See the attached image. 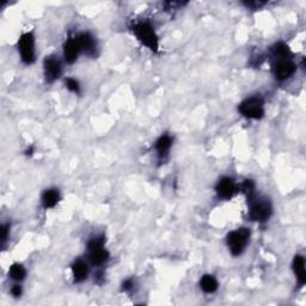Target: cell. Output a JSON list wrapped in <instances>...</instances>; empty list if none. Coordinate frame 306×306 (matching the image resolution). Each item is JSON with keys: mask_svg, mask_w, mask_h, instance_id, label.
<instances>
[{"mask_svg": "<svg viewBox=\"0 0 306 306\" xmlns=\"http://www.w3.org/2000/svg\"><path fill=\"white\" fill-rule=\"evenodd\" d=\"M133 32L135 37L140 41L144 46L152 50V52H158L159 48V41L155 34L154 29L149 24V23H138L133 27Z\"/></svg>", "mask_w": 306, "mask_h": 306, "instance_id": "6da1fadb", "label": "cell"}, {"mask_svg": "<svg viewBox=\"0 0 306 306\" xmlns=\"http://www.w3.org/2000/svg\"><path fill=\"white\" fill-rule=\"evenodd\" d=\"M250 238V231L248 229H238L232 231L228 236V246L232 255L238 256L243 252L245 246L248 245Z\"/></svg>", "mask_w": 306, "mask_h": 306, "instance_id": "7a4b0ae2", "label": "cell"}, {"mask_svg": "<svg viewBox=\"0 0 306 306\" xmlns=\"http://www.w3.org/2000/svg\"><path fill=\"white\" fill-rule=\"evenodd\" d=\"M89 257L93 266H102L106 263L109 259V252L104 249V238L103 237H96L92 238L88 244Z\"/></svg>", "mask_w": 306, "mask_h": 306, "instance_id": "3957f363", "label": "cell"}, {"mask_svg": "<svg viewBox=\"0 0 306 306\" xmlns=\"http://www.w3.org/2000/svg\"><path fill=\"white\" fill-rule=\"evenodd\" d=\"M239 111L248 119H261L264 114L263 101L260 97H251V98L245 99L239 106Z\"/></svg>", "mask_w": 306, "mask_h": 306, "instance_id": "277c9868", "label": "cell"}, {"mask_svg": "<svg viewBox=\"0 0 306 306\" xmlns=\"http://www.w3.org/2000/svg\"><path fill=\"white\" fill-rule=\"evenodd\" d=\"M18 50L22 61L30 65L35 61V40L31 32L22 35L18 41Z\"/></svg>", "mask_w": 306, "mask_h": 306, "instance_id": "5b68a950", "label": "cell"}, {"mask_svg": "<svg viewBox=\"0 0 306 306\" xmlns=\"http://www.w3.org/2000/svg\"><path fill=\"white\" fill-rule=\"evenodd\" d=\"M272 214V206L268 201H257L252 203L250 218L255 221H266Z\"/></svg>", "mask_w": 306, "mask_h": 306, "instance_id": "8992f818", "label": "cell"}, {"mask_svg": "<svg viewBox=\"0 0 306 306\" xmlns=\"http://www.w3.org/2000/svg\"><path fill=\"white\" fill-rule=\"evenodd\" d=\"M295 70H297V67H295L294 63L292 61L287 60V59H281L273 67L274 76L279 80H285V79H288L290 76H292L294 75Z\"/></svg>", "mask_w": 306, "mask_h": 306, "instance_id": "52a82bcc", "label": "cell"}, {"mask_svg": "<svg viewBox=\"0 0 306 306\" xmlns=\"http://www.w3.org/2000/svg\"><path fill=\"white\" fill-rule=\"evenodd\" d=\"M61 75L60 61L54 57H47L45 60V76L48 83H53Z\"/></svg>", "mask_w": 306, "mask_h": 306, "instance_id": "ba28073f", "label": "cell"}, {"mask_svg": "<svg viewBox=\"0 0 306 306\" xmlns=\"http://www.w3.org/2000/svg\"><path fill=\"white\" fill-rule=\"evenodd\" d=\"M215 190L219 198L229 200V199H231L233 196L234 191H236V184H234V182L231 178L223 177L216 183Z\"/></svg>", "mask_w": 306, "mask_h": 306, "instance_id": "9c48e42d", "label": "cell"}, {"mask_svg": "<svg viewBox=\"0 0 306 306\" xmlns=\"http://www.w3.org/2000/svg\"><path fill=\"white\" fill-rule=\"evenodd\" d=\"M80 47L78 45L76 38H70L63 46V57L68 63H73L78 59L79 53H80Z\"/></svg>", "mask_w": 306, "mask_h": 306, "instance_id": "30bf717a", "label": "cell"}, {"mask_svg": "<svg viewBox=\"0 0 306 306\" xmlns=\"http://www.w3.org/2000/svg\"><path fill=\"white\" fill-rule=\"evenodd\" d=\"M78 45L80 47V50L85 52L86 54L92 55L96 52V41L93 36H91L89 32H83L76 37Z\"/></svg>", "mask_w": 306, "mask_h": 306, "instance_id": "8fae6325", "label": "cell"}, {"mask_svg": "<svg viewBox=\"0 0 306 306\" xmlns=\"http://www.w3.org/2000/svg\"><path fill=\"white\" fill-rule=\"evenodd\" d=\"M72 273H73V277H75L76 282H81L88 277L89 274V267L88 264L85 263L81 260H78L73 263L72 266Z\"/></svg>", "mask_w": 306, "mask_h": 306, "instance_id": "7c38bea8", "label": "cell"}, {"mask_svg": "<svg viewBox=\"0 0 306 306\" xmlns=\"http://www.w3.org/2000/svg\"><path fill=\"white\" fill-rule=\"evenodd\" d=\"M293 270L297 276V280L300 285H304L306 282V274H305V262L302 256H295L293 261Z\"/></svg>", "mask_w": 306, "mask_h": 306, "instance_id": "4fadbf2b", "label": "cell"}, {"mask_svg": "<svg viewBox=\"0 0 306 306\" xmlns=\"http://www.w3.org/2000/svg\"><path fill=\"white\" fill-rule=\"evenodd\" d=\"M60 200L59 191L55 189H48L42 195V205L45 208H53Z\"/></svg>", "mask_w": 306, "mask_h": 306, "instance_id": "5bb4252c", "label": "cell"}, {"mask_svg": "<svg viewBox=\"0 0 306 306\" xmlns=\"http://www.w3.org/2000/svg\"><path fill=\"white\" fill-rule=\"evenodd\" d=\"M200 286L201 290L205 293H213L215 292L216 288H218V281H216L215 277L212 276V275H205V276H202V279H201Z\"/></svg>", "mask_w": 306, "mask_h": 306, "instance_id": "9a60e30c", "label": "cell"}, {"mask_svg": "<svg viewBox=\"0 0 306 306\" xmlns=\"http://www.w3.org/2000/svg\"><path fill=\"white\" fill-rule=\"evenodd\" d=\"M25 274H27V272H25L24 267L19 263L12 264L9 270L10 277H11L12 280H15V281H22L25 277Z\"/></svg>", "mask_w": 306, "mask_h": 306, "instance_id": "2e32d148", "label": "cell"}, {"mask_svg": "<svg viewBox=\"0 0 306 306\" xmlns=\"http://www.w3.org/2000/svg\"><path fill=\"white\" fill-rule=\"evenodd\" d=\"M170 146H171V138L169 135H162V137L158 139L155 147H157V151L159 152V154H164L169 151Z\"/></svg>", "mask_w": 306, "mask_h": 306, "instance_id": "e0dca14e", "label": "cell"}, {"mask_svg": "<svg viewBox=\"0 0 306 306\" xmlns=\"http://www.w3.org/2000/svg\"><path fill=\"white\" fill-rule=\"evenodd\" d=\"M273 53H274L276 57H281V58H288L291 55V50H290V48H288V46H286L282 42L276 43V45L273 47Z\"/></svg>", "mask_w": 306, "mask_h": 306, "instance_id": "ac0fdd59", "label": "cell"}, {"mask_svg": "<svg viewBox=\"0 0 306 306\" xmlns=\"http://www.w3.org/2000/svg\"><path fill=\"white\" fill-rule=\"evenodd\" d=\"M66 86H67V89L70 91H72V92L75 93H78L79 92V83L76 80V79H67L66 80Z\"/></svg>", "mask_w": 306, "mask_h": 306, "instance_id": "d6986e66", "label": "cell"}, {"mask_svg": "<svg viewBox=\"0 0 306 306\" xmlns=\"http://www.w3.org/2000/svg\"><path fill=\"white\" fill-rule=\"evenodd\" d=\"M254 189H255L254 183H252L251 181H245V182H244V184H243V190H244V193L246 194V195L251 196L252 194H254Z\"/></svg>", "mask_w": 306, "mask_h": 306, "instance_id": "ffe728a7", "label": "cell"}, {"mask_svg": "<svg viewBox=\"0 0 306 306\" xmlns=\"http://www.w3.org/2000/svg\"><path fill=\"white\" fill-rule=\"evenodd\" d=\"M11 293H12V295H14V297H19V295L22 294V287L18 286V285H16V286L12 287Z\"/></svg>", "mask_w": 306, "mask_h": 306, "instance_id": "44dd1931", "label": "cell"}, {"mask_svg": "<svg viewBox=\"0 0 306 306\" xmlns=\"http://www.w3.org/2000/svg\"><path fill=\"white\" fill-rule=\"evenodd\" d=\"M1 232H2L1 239H2V242H5V241H6V239H7V233H9V226H7V225H2Z\"/></svg>", "mask_w": 306, "mask_h": 306, "instance_id": "7402d4cb", "label": "cell"}, {"mask_svg": "<svg viewBox=\"0 0 306 306\" xmlns=\"http://www.w3.org/2000/svg\"><path fill=\"white\" fill-rule=\"evenodd\" d=\"M132 287H133V282H132L131 280H127V281L123 284V290H124V291L131 290Z\"/></svg>", "mask_w": 306, "mask_h": 306, "instance_id": "603a6c76", "label": "cell"}]
</instances>
